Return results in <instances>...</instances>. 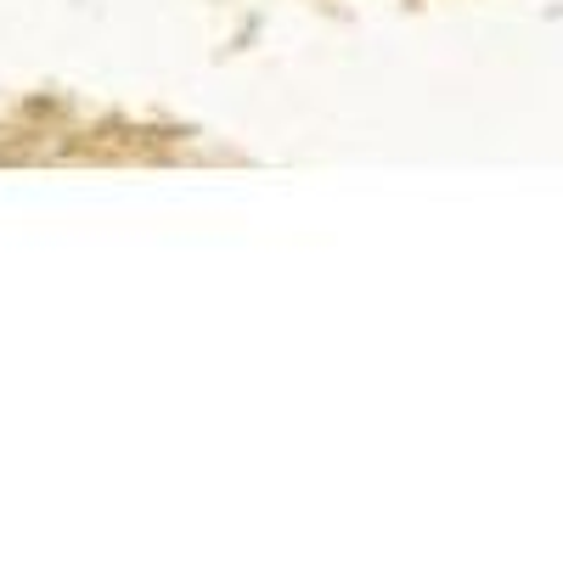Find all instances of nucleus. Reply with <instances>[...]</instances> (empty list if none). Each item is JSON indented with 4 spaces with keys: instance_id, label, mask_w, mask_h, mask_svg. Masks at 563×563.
I'll use <instances>...</instances> for the list:
<instances>
[]
</instances>
